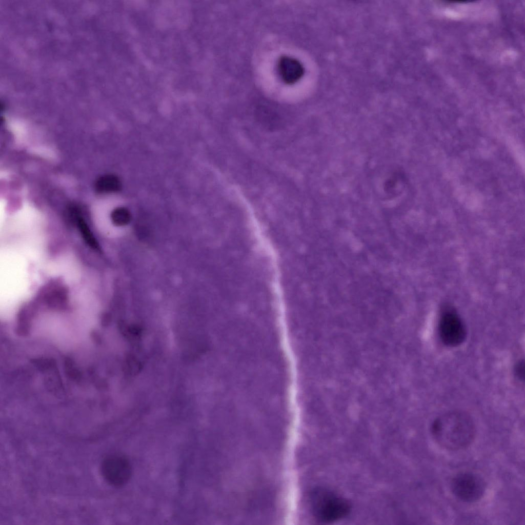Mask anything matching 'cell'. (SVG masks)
Masks as SVG:
<instances>
[{
  "instance_id": "cell-1",
  "label": "cell",
  "mask_w": 525,
  "mask_h": 525,
  "mask_svg": "<svg viewBox=\"0 0 525 525\" xmlns=\"http://www.w3.org/2000/svg\"><path fill=\"white\" fill-rule=\"evenodd\" d=\"M435 441L449 450H458L468 447L475 436L476 429L471 417L461 411H452L436 417L431 426Z\"/></svg>"
},
{
  "instance_id": "cell-2",
  "label": "cell",
  "mask_w": 525,
  "mask_h": 525,
  "mask_svg": "<svg viewBox=\"0 0 525 525\" xmlns=\"http://www.w3.org/2000/svg\"><path fill=\"white\" fill-rule=\"evenodd\" d=\"M310 502L314 516L325 523L345 517L350 510V505L345 498L324 488L314 490L311 494Z\"/></svg>"
},
{
  "instance_id": "cell-3",
  "label": "cell",
  "mask_w": 525,
  "mask_h": 525,
  "mask_svg": "<svg viewBox=\"0 0 525 525\" xmlns=\"http://www.w3.org/2000/svg\"><path fill=\"white\" fill-rule=\"evenodd\" d=\"M452 493L458 499L466 502H475L482 497L486 483L479 475L471 472L457 474L451 480Z\"/></svg>"
},
{
  "instance_id": "cell-4",
  "label": "cell",
  "mask_w": 525,
  "mask_h": 525,
  "mask_svg": "<svg viewBox=\"0 0 525 525\" xmlns=\"http://www.w3.org/2000/svg\"><path fill=\"white\" fill-rule=\"evenodd\" d=\"M100 469L105 480L114 487L126 484L132 475V467L129 460L119 454H111L105 456L101 461Z\"/></svg>"
},
{
  "instance_id": "cell-5",
  "label": "cell",
  "mask_w": 525,
  "mask_h": 525,
  "mask_svg": "<svg viewBox=\"0 0 525 525\" xmlns=\"http://www.w3.org/2000/svg\"><path fill=\"white\" fill-rule=\"evenodd\" d=\"M438 332L442 342L449 347H456L466 338V328L458 315L451 308H445L441 312L438 324Z\"/></svg>"
},
{
  "instance_id": "cell-6",
  "label": "cell",
  "mask_w": 525,
  "mask_h": 525,
  "mask_svg": "<svg viewBox=\"0 0 525 525\" xmlns=\"http://www.w3.org/2000/svg\"><path fill=\"white\" fill-rule=\"evenodd\" d=\"M278 70L281 78L288 85L298 82L305 73V69L301 62L288 56L280 57L278 62Z\"/></svg>"
},
{
  "instance_id": "cell-7",
  "label": "cell",
  "mask_w": 525,
  "mask_h": 525,
  "mask_svg": "<svg viewBox=\"0 0 525 525\" xmlns=\"http://www.w3.org/2000/svg\"><path fill=\"white\" fill-rule=\"evenodd\" d=\"M95 188L99 193L115 192L120 190L121 183L117 176L111 174L106 175L97 180Z\"/></svg>"
},
{
  "instance_id": "cell-8",
  "label": "cell",
  "mask_w": 525,
  "mask_h": 525,
  "mask_svg": "<svg viewBox=\"0 0 525 525\" xmlns=\"http://www.w3.org/2000/svg\"><path fill=\"white\" fill-rule=\"evenodd\" d=\"M112 221L117 226H124L128 224L131 219L130 211L124 207L115 209L111 213Z\"/></svg>"
},
{
  "instance_id": "cell-9",
  "label": "cell",
  "mask_w": 525,
  "mask_h": 525,
  "mask_svg": "<svg viewBox=\"0 0 525 525\" xmlns=\"http://www.w3.org/2000/svg\"><path fill=\"white\" fill-rule=\"evenodd\" d=\"M78 222L82 233L87 243L93 247H97V246L94 237L92 236L84 221L82 219L78 218Z\"/></svg>"
},
{
  "instance_id": "cell-10",
  "label": "cell",
  "mask_w": 525,
  "mask_h": 525,
  "mask_svg": "<svg viewBox=\"0 0 525 525\" xmlns=\"http://www.w3.org/2000/svg\"><path fill=\"white\" fill-rule=\"evenodd\" d=\"M515 373L517 378L519 379H523L524 377V364L522 361L517 362L515 367Z\"/></svg>"
}]
</instances>
